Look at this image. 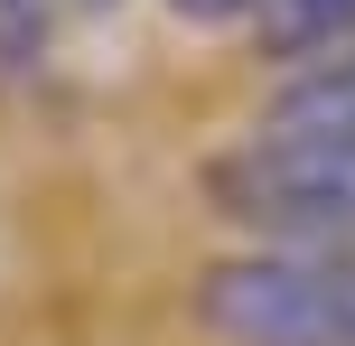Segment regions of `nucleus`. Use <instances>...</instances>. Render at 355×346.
Listing matches in <instances>:
<instances>
[{"mask_svg":"<svg viewBox=\"0 0 355 346\" xmlns=\"http://www.w3.org/2000/svg\"><path fill=\"white\" fill-rule=\"evenodd\" d=\"M206 206L252 243H355V141L252 122L206 159Z\"/></svg>","mask_w":355,"mask_h":346,"instance_id":"obj_2","label":"nucleus"},{"mask_svg":"<svg viewBox=\"0 0 355 346\" xmlns=\"http://www.w3.org/2000/svg\"><path fill=\"white\" fill-rule=\"evenodd\" d=\"M262 66H309V56H346L355 47V0H252L243 19Z\"/></svg>","mask_w":355,"mask_h":346,"instance_id":"obj_4","label":"nucleus"},{"mask_svg":"<svg viewBox=\"0 0 355 346\" xmlns=\"http://www.w3.org/2000/svg\"><path fill=\"white\" fill-rule=\"evenodd\" d=\"M168 19H187V28H243L252 0H168Z\"/></svg>","mask_w":355,"mask_h":346,"instance_id":"obj_5","label":"nucleus"},{"mask_svg":"<svg viewBox=\"0 0 355 346\" xmlns=\"http://www.w3.org/2000/svg\"><path fill=\"white\" fill-rule=\"evenodd\" d=\"M66 10H85V19H94V10H122V0H66Z\"/></svg>","mask_w":355,"mask_h":346,"instance_id":"obj_7","label":"nucleus"},{"mask_svg":"<svg viewBox=\"0 0 355 346\" xmlns=\"http://www.w3.org/2000/svg\"><path fill=\"white\" fill-rule=\"evenodd\" d=\"M215 346H355V243H243L187 291Z\"/></svg>","mask_w":355,"mask_h":346,"instance_id":"obj_1","label":"nucleus"},{"mask_svg":"<svg viewBox=\"0 0 355 346\" xmlns=\"http://www.w3.org/2000/svg\"><path fill=\"white\" fill-rule=\"evenodd\" d=\"M262 131H327V141H355V47L346 56H309V66H281L262 103Z\"/></svg>","mask_w":355,"mask_h":346,"instance_id":"obj_3","label":"nucleus"},{"mask_svg":"<svg viewBox=\"0 0 355 346\" xmlns=\"http://www.w3.org/2000/svg\"><path fill=\"white\" fill-rule=\"evenodd\" d=\"M28 28H47V0H0V47H28Z\"/></svg>","mask_w":355,"mask_h":346,"instance_id":"obj_6","label":"nucleus"}]
</instances>
